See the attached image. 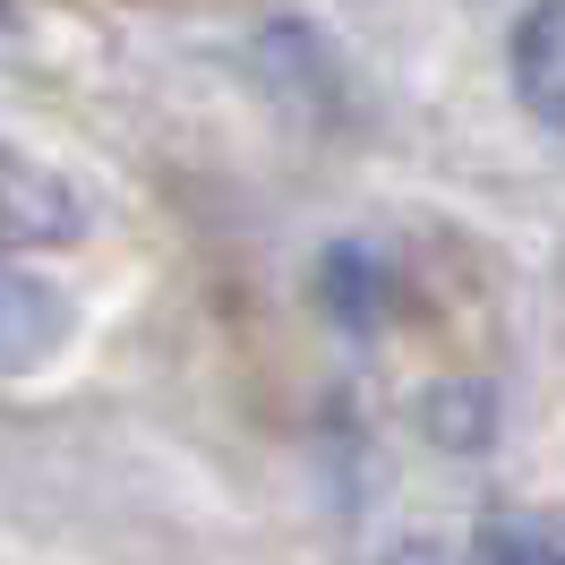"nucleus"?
Segmentation results:
<instances>
[{"mask_svg":"<svg viewBox=\"0 0 565 565\" xmlns=\"http://www.w3.org/2000/svg\"><path fill=\"white\" fill-rule=\"evenodd\" d=\"M77 334V300L52 275H35L26 257H0V386L35 377L43 360H61Z\"/></svg>","mask_w":565,"mask_h":565,"instance_id":"nucleus-1","label":"nucleus"},{"mask_svg":"<svg viewBox=\"0 0 565 565\" xmlns=\"http://www.w3.org/2000/svg\"><path fill=\"white\" fill-rule=\"evenodd\" d=\"M86 232V198L52 163H26V154H0V257L9 248H61Z\"/></svg>","mask_w":565,"mask_h":565,"instance_id":"nucleus-2","label":"nucleus"},{"mask_svg":"<svg viewBox=\"0 0 565 565\" xmlns=\"http://www.w3.org/2000/svg\"><path fill=\"white\" fill-rule=\"evenodd\" d=\"M505 77H514V104H523L540 129L565 120V9L557 0H531L523 18H514V35H505Z\"/></svg>","mask_w":565,"mask_h":565,"instance_id":"nucleus-3","label":"nucleus"},{"mask_svg":"<svg viewBox=\"0 0 565 565\" xmlns=\"http://www.w3.org/2000/svg\"><path fill=\"white\" fill-rule=\"evenodd\" d=\"M326 309L352 326V334H386V326L403 318V275H394L369 241L326 248Z\"/></svg>","mask_w":565,"mask_h":565,"instance_id":"nucleus-4","label":"nucleus"},{"mask_svg":"<svg viewBox=\"0 0 565 565\" xmlns=\"http://www.w3.org/2000/svg\"><path fill=\"white\" fill-rule=\"evenodd\" d=\"M462 565H565V540L540 505H489L471 523V557Z\"/></svg>","mask_w":565,"mask_h":565,"instance_id":"nucleus-5","label":"nucleus"},{"mask_svg":"<svg viewBox=\"0 0 565 565\" xmlns=\"http://www.w3.org/2000/svg\"><path fill=\"white\" fill-rule=\"evenodd\" d=\"M420 437L446 446V455H480L497 437V403L480 386H437V394H420Z\"/></svg>","mask_w":565,"mask_h":565,"instance_id":"nucleus-6","label":"nucleus"},{"mask_svg":"<svg viewBox=\"0 0 565 565\" xmlns=\"http://www.w3.org/2000/svg\"><path fill=\"white\" fill-rule=\"evenodd\" d=\"M377 565H462L446 540H428V531H403V540H386V557Z\"/></svg>","mask_w":565,"mask_h":565,"instance_id":"nucleus-7","label":"nucleus"}]
</instances>
